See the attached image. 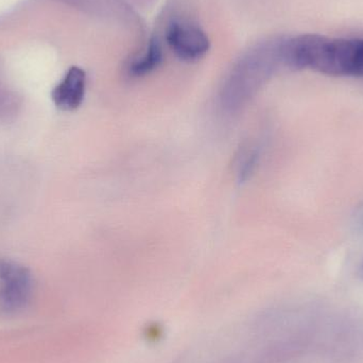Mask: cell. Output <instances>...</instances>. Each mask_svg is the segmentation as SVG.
Segmentation results:
<instances>
[{"instance_id":"7a4b0ae2","label":"cell","mask_w":363,"mask_h":363,"mask_svg":"<svg viewBox=\"0 0 363 363\" xmlns=\"http://www.w3.org/2000/svg\"><path fill=\"white\" fill-rule=\"evenodd\" d=\"M33 294V277L18 262L0 259V313L15 315L27 307Z\"/></svg>"},{"instance_id":"6da1fadb","label":"cell","mask_w":363,"mask_h":363,"mask_svg":"<svg viewBox=\"0 0 363 363\" xmlns=\"http://www.w3.org/2000/svg\"><path fill=\"white\" fill-rule=\"evenodd\" d=\"M281 59L298 69L363 78V38L304 34L281 45Z\"/></svg>"},{"instance_id":"8992f818","label":"cell","mask_w":363,"mask_h":363,"mask_svg":"<svg viewBox=\"0 0 363 363\" xmlns=\"http://www.w3.org/2000/svg\"><path fill=\"white\" fill-rule=\"evenodd\" d=\"M163 49L159 40H150L146 51L130 63L128 72L133 77H144L159 68L163 62Z\"/></svg>"},{"instance_id":"52a82bcc","label":"cell","mask_w":363,"mask_h":363,"mask_svg":"<svg viewBox=\"0 0 363 363\" xmlns=\"http://www.w3.org/2000/svg\"><path fill=\"white\" fill-rule=\"evenodd\" d=\"M358 224H359L360 226H362L363 230V208L362 209V211H360L359 215H358Z\"/></svg>"},{"instance_id":"3957f363","label":"cell","mask_w":363,"mask_h":363,"mask_svg":"<svg viewBox=\"0 0 363 363\" xmlns=\"http://www.w3.org/2000/svg\"><path fill=\"white\" fill-rule=\"evenodd\" d=\"M275 57H281V46L264 47L243 57L232 72L226 91L247 94L267 76Z\"/></svg>"},{"instance_id":"277c9868","label":"cell","mask_w":363,"mask_h":363,"mask_svg":"<svg viewBox=\"0 0 363 363\" xmlns=\"http://www.w3.org/2000/svg\"><path fill=\"white\" fill-rule=\"evenodd\" d=\"M168 46L177 57L185 62L202 59L211 48L207 34L199 26L186 21H174L166 31Z\"/></svg>"},{"instance_id":"ba28073f","label":"cell","mask_w":363,"mask_h":363,"mask_svg":"<svg viewBox=\"0 0 363 363\" xmlns=\"http://www.w3.org/2000/svg\"><path fill=\"white\" fill-rule=\"evenodd\" d=\"M360 272H362V277H363V262H362V268H360Z\"/></svg>"},{"instance_id":"5b68a950","label":"cell","mask_w":363,"mask_h":363,"mask_svg":"<svg viewBox=\"0 0 363 363\" xmlns=\"http://www.w3.org/2000/svg\"><path fill=\"white\" fill-rule=\"evenodd\" d=\"M86 91V74L82 68L72 66L61 82L53 89L51 98L59 110L72 112L80 108Z\"/></svg>"}]
</instances>
